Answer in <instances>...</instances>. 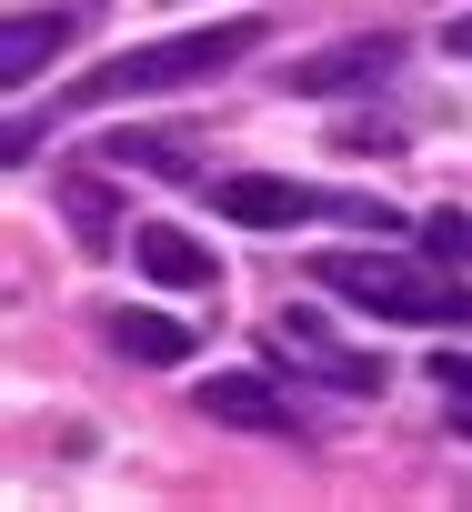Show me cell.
<instances>
[{
  "mask_svg": "<svg viewBox=\"0 0 472 512\" xmlns=\"http://www.w3.org/2000/svg\"><path fill=\"white\" fill-rule=\"evenodd\" d=\"M51 191H61V221H71V241L81 251H121L131 241V221H121V191L81 161V171H51Z\"/></svg>",
  "mask_w": 472,
  "mask_h": 512,
  "instance_id": "obj_5",
  "label": "cell"
},
{
  "mask_svg": "<svg viewBox=\"0 0 472 512\" xmlns=\"http://www.w3.org/2000/svg\"><path fill=\"white\" fill-rule=\"evenodd\" d=\"M272 362H302V372H322L332 392H382V382H392L382 352H342V342L322 332V312H282V322H272Z\"/></svg>",
  "mask_w": 472,
  "mask_h": 512,
  "instance_id": "obj_4",
  "label": "cell"
},
{
  "mask_svg": "<svg viewBox=\"0 0 472 512\" xmlns=\"http://www.w3.org/2000/svg\"><path fill=\"white\" fill-rule=\"evenodd\" d=\"M392 61H402V41H342V51H322V61H292V91H302V101L362 91V81H382Z\"/></svg>",
  "mask_w": 472,
  "mask_h": 512,
  "instance_id": "obj_9",
  "label": "cell"
},
{
  "mask_svg": "<svg viewBox=\"0 0 472 512\" xmlns=\"http://www.w3.org/2000/svg\"><path fill=\"white\" fill-rule=\"evenodd\" d=\"M201 422H231V432H292V412H282V392H272L262 372H211V382H201Z\"/></svg>",
  "mask_w": 472,
  "mask_h": 512,
  "instance_id": "obj_8",
  "label": "cell"
},
{
  "mask_svg": "<svg viewBox=\"0 0 472 512\" xmlns=\"http://www.w3.org/2000/svg\"><path fill=\"white\" fill-rule=\"evenodd\" d=\"M422 251H432V262H472V211H432L422 221Z\"/></svg>",
  "mask_w": 472,
  "mask_h": 512,
  "instance_id": "obj_13",
  "label": "cell"
},
{
  "mask_svg": "<svg viewBox=\"0 0 472 512\" xmlns=\"http://www.w3.org/2000/svg\"><path fill=\"white\" fill-rule=\"evenodd\" d=\"M432 392H442V412H452V432L472 442V352H432Z\"/></svg>",
  "mask_w": 472,
  "mask_h": 512,
  "instance_id": "obj_12",
  "label": "cell"
},
{
  "mask_svg": "<svg viewBox=\"0 0 472 512\" xmlns=\"http://www.w3.org/2000/svg\"><path fill=\"white\" fill-rule=\"evenodd\" d=\"M322 292L372 322H402V332H472V282L452 262L432 272V262H382V251H332Z\"/></svg>",
  "mask_w": 472,
  "mask_h": 512,
  "instance_id": "obj_1",
  "label": "cell"
},
{
  "mask_svg": "<svg viewBox=\"0 0 472 512\" xmlns=\"http://www.w3.org/2000/svg\"><path fill=\"white\" fill-rule=\"evenodd\" d=\"M101 342H111L121 362H141V372H171V362L191 352V332L161 322V312H101Z\"/></svg>",
  "mask_w": 472,
  "mask_h": 512,
  "instance_id": "obj_11",
  "label": "cell"
},
{
  "mask_svg": "<svg viewBox=\"0 0 472 512\" xmlns=\"http://www.w3.org/2000/svg\"><path fill=\"white\" fill-rule=\"evenodd\" d=\"M262 51V21H211V31H181V41H141L101 71L71 81V111H101V101H131V91H191V81H221L231 61Z\"/></svg>",
  "mask_w": 472,
  "mask_h": 512,
  "instance_id": "obj_2",
  "label": "cell"
},
{
  "mask_svg": "<svg viewBox=\"0 0 472 512\" xmlns=\"http://www.w3.org/2000/svg\"><path fill=\"white\" fill-rule=\"evenodd\" d=\"M71 41H81V11H11V31H0V81L31 91L41 61H61Z\"/></svg>",
  "mask_w": 472,
  "mask_h": 512,
  "instance_id": "obj_7",
  "label": "cell"
},
{
  "mask_svg": "<svg viewBox=\"0 0 472 512\" xmlns=\"http://www.w3.org/2000/svg\"><path fill=\"white\" fill-rule=\"evenodd\" d=\"M442 51H462V61H472V21H442Z\"/></svg>",
  "mask_w": 472,
  "mask_h": 512,
  "instance_id": "obj_14",
  "label": "cell"
},
{
  "mask_svg": "<svg viewBox=\"0 0 472 512\" xmlns=\"http://www.w3.org/2000/svg\"><path fill=\"white\" fill-rule=\"evenodd\" d=\"M131 262H141V282H161V292H211V272H221L181 221H141V231H131Z\"/></svg>",
  "mask_w": 472,
  "mask_h": 512,
  "instance_id": "obj_6",
  "label": "cell"
},
{
  "mask_svg": "<svg viewBox=\"0 0 472 512\" xmlns=\"http://www.w3.org/2000/svg\"><path fill=\"white\" fill-rule=\"evenodd\" d=\"M201 191H211V211H221V221H242V231H292V221L332 211V191H312V181H282V171H242V181H201Z\"/></svg>",
  "mask_w": 472,
  "mask_h": 512,
  "instance_id": "obj_3",
  "label": "cell"
},
{
  "mask_svg": "<svg viewBox=\"0 0 472 512\" xmlns=\"http://www.w3.org/2000/svg\"><path fill=\"white\" fill-rule=\"evenodd\" d=\"M101 161H121V171H161V181H181V191H201L211 171L191 161V141L181 131H101Z\"/></svg>",
  "mask_w": 472,
  "mask_h": 512,
  "instance_id": "obj_10",
  "label": "cell"
}]
</instances>
